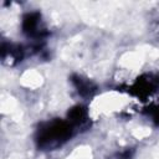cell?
I'll return each mask as SVG.
<instances>
[{"label":"cell","instance_id":"obj_3","mask_svg":"<svg viewBox=\"0 0 159 159\" xmlns=\"http://www.w3.org/2000/svg\"><path fill=\"white\" fill-rule=\"evenodd\" d=\"M22 31L29 37L41 39L46 34L41 27V15L39 12H27L22 17Z\"/></svg>","mask_w":159,"mask_h":159},{"label":"cell","instance_id":"obj_5","mask_svg":"<svg viewBox=\"0 0 159 159\" xmlns=\"http://www.w3.org/2000/svg\"><path fill=\"white\" fill-rule=\"evenodd\" d=\"M67 119L72 127H84L88 122V112L83 106H75L67 113Z\"/></svg>","mask_w":159,"mask_h":159},{"label":"cell","instance_id":"obj_2","mask_svg":"<svg viewBox=\"0 0 159 159\" xmlns=\"http://www.w3.org/2000/svg\"><path fill=\"white\" fill-rule=\"evenodd\" d=\"M157 89H159V76L153 75L140 76L135 81V83L129 87V92L139 98H147Z\"/></svg>","mask_w":159,"mask_h":159},{"label":"cell","instance_id":"obj_1","mask_svg":"<svg viewBox=\"0 0 159 159\" xmlns=\"http://www.w3.org/2000/svg\"><path fill=\"white\" fill-rule=\"evenodd\" d=\"M73 127L68 120L53 119L42 123L36 133V143L41 149H53L67 142L73 134Z\"/></svg>","mask_w":159,"mask_h":159},{"label":"cell","instance_id":"obj_7","mask_svg":"<svg viewBox=\"0 0 159 159\" xmlns=\"http://www.w3.org/2000/svg\"><path fill=\"white\" fill-rule=\"evenodd\" d=\"M145 113H147L148 116H150L152 120H153L157 125H159V104H155V106H152V107L147 108Z\"/></svg>","mask_w":159,"mask_h":159},{"label":"cell","instance_id":"obj_6","mask_svg":"<svg viewBox=\"0 0 159 159\" xmlns=\"http://www.w3.org/2000/svg\"><path fill=\"white\" fill-rule=\"evenodd\" d=\"M1 57L4 61L10 60L14 62H19L22 58V47L19 45H12V43H6L2 42L1 45Z\"/></svg>","mask_w":159,"mask_h":159},{"label":"cell","instance_id":"obj_4","mask_svg":"<svg viewBox=\"0 0 159 159\" xmlns=\"http://www.w3.org/2000/svg\"><path fill=\"white\" fill-rule=\"evenodd\" d=\"M71 81L75 84L78 94H81L82 97H92L97 92V86L88 78H84L78 75H73L71 77Z\"/></svg>","mask_w":159,"mask_h":159},{"label":"cell","instance_id":"obj_8","mask_svg":"<svg viewBox=\"0 0 159 159\" xmlns=\"http://www.w3.org/2000/svg\"><path fill=\"white\" fill-rule=\"evenodd\" d=\"M130 157H132V153L129 150H125L119 154V159H130Z\"/></svg>","mask_w":159,"mask_h":159}]
</instances>
